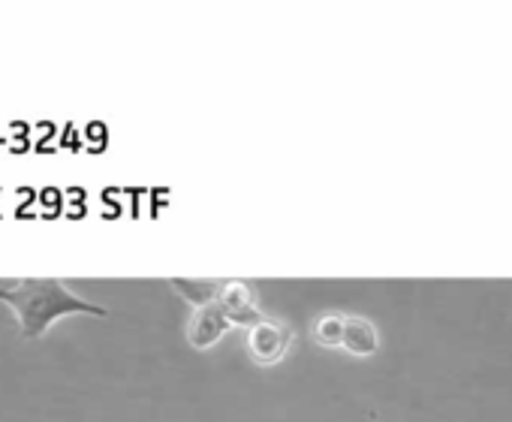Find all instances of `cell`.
<instances>
[{
    "mask_svg": "<svg viewBox=\"0 0 512 422\" xmlns=\"http://www.w3.org/2000/svg\"><path fill=\"white\" fill-rule=\"evenodd\" d=\"M0 302H7L19 317L25 338H40L55 320L73 314L106 317L103 305L79 299L58 278H22V281H0Z\"/></svg>",
    "mask_w": 512,
    "mask_h": 422,
    "instance_id": "1",
    "label": "cell"
},
{
    "mask_svg": "<svg viewBox=\"0 0 512 422\" xmlns=\"http://www.w3.org/2000/svg\"><path fill=\"white\" fill-rule=\"evenodd\" d=\"M293 341H296L293 326L269 314H263L253 326H247V353L260 368H272L281 359H287Z\"/></svg>",
    "mask_w": 512,
    "mask_h": 422,
    "instance_id": "2",
    "label": "cell"
},
{
    "mask_svg": "<svg viewBox=\"0 0 512 422\" xmlns=\"http://www.w3.org/2000/svg\"><path fill=\"white\" fill-rule=\"evenodd\" d=\"M229 329H235V320L226 314V308L220 305V296H217L211 305L193 311L190 326H187V341H190V347H196V350H208V347H214Z\"/></svg>",
    "mask_w": 512,
    "mask_h": 422,
    "instance_id": "3",
    "label": "cell"
},
{
    "mask_svg": "<svg viewBox=\"0 0 512 422\" xmlns=\"http://www.w3.org/2000/svg\"><path fill=\"white\" fill-rule=\"evenodd\" d=\"M220 305L235 320V326H244V329L263 317L260 296H256L253 284H247V281H226L223 293H220Z\"/></svg>",
    "mask_w": 512,
    "mask_h": 422,
    "instance_id": "4",
    "label": "cell"
},
{
    "mask_svg": "<svg viewBox=\"0 0 512 422\" xmlns=\"http://www.w3.org/2000/svg\"><path fill=\"white\" fill-rule=\"evenodd\" d=\"M341 347L353 356H374L380 350V335H377V326L368 320V317H359V314H347L344 320V341Z\"/></svg>",
    "mask_w": 512,
    "mask_h": 422,
    "instance_id": "5",
    "label": "cell"
},
{
    "mask_svg": "<svg viewBox=\"0 0 512 422\" xmlns=\"http://www.w3.org/2000/svg\"><path fill=\"white\" fill-rule=\"evenodd\" d=\"M172 284V290L184 299V302H190L193 305V311L196 308H205V305H211L220 293H223V284L226 281H205V278H199V281H193V278H172L169 281Z\"/></svg>",
    "mask_w": 512,
    "mask_h": 422,
    "instance_id": "6",
    "label": "cell"
},
{
    "mask_svg": "<svg viewBox=\"0 0 512 422\" xmlns=\"http://www.w3.org/2000/svg\"><path fill=\"white\" fill-rule=\"evenodd\" d=\"M344 320L347 314H338V311H326L314 320L311 332H314V341L323 344V347H341L344 341Z\"/></svg>",
    "mask_w": 512,
    "mask_h": 422,
    "instance_id": "7",
    "label": "cell"
}]
</instances>
